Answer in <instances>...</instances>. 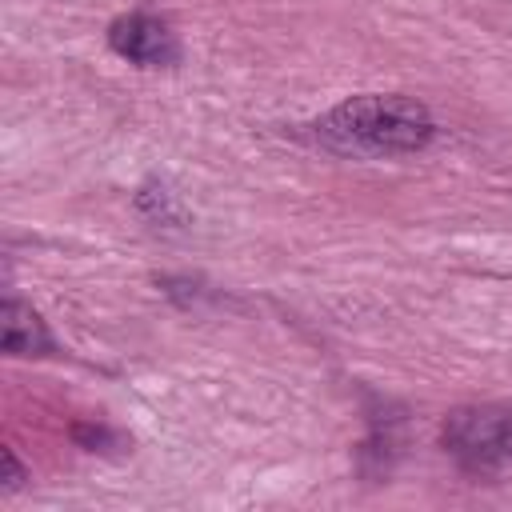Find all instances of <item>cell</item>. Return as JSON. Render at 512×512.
I'll return each instance as SVG.
<instances>
[{
	"label": "cell",
	"instance_id": "obj_6",
	"mask_svg": "<svg viewBox=\"0 0 512 512\" xmlns=\"http://www.w3.org/2000/svg\"><path fill=\"white\" fill-rule=\"evenodd\" d=\"M20 484H24V468H20L16 452H12V448H4V484H0V492H16Z\"/></svg>",
	"mask_w": 512,
	"mask_h": 512
},
{
	"label": "cell",
	"instance_id": "obj_5",
	"mask_svg": "<svg viewBox=\"0 0 512 512\" xmlns=\"http://www.w3.org/2000/svg\"><path fill=\"white\" fill-rule=\"evenodd\" d=\"M72 436H76L88 452H104V444H120V436H116V432H108V428H100V424H96V428H92V424H76V428H72Z\"/></svg>",
	"mask_w": 512,
	"mask_h": 512
},
{
	"label": "cell",
	"instance_id": "obj_1",
	"mask_svg": "<svg viewBox=\"0 0 512 512\" xmlns=\"http://www.w3.org/2000/svg\"><path fill=\"white\" fill-rule=\"evenodd\" d=\"M436 124L428 108L412 96H380L364 92L312 124V140L340 156H400L420 152L432 140Z\"/></svg>",
	"mask_w": 512,
	"mask_h": 512
},
{
	"label": "cell",
	"instance_id": "obj_2",
	"mask_svg": "<svg viewBox=\"0 0 512 512\" xmlns=\"http://www.w3.org/2000/svg\"><path fill=\"white\" fill-rule=\"evenodd\" d=\"M440 440L464 468L512 464V408H456L448 412Z\"/></svg>",
	"mask_w": 512,
	"mask_h": 512
},
{
	"label": "cell",
	"instance_id": "obj_4",
	"mask_svg": "<svg viewBox=\"0 0 512 512\" xmlns=\"http://www.w3.org/2000/svg\"><path fill=\"white\" fill-rule=\"evenodd\" d=\"M0 344H4L8 356H44V352H52V336H48L44 320L20 300H4V308H0Z\"/></svg>",
	"mask_w": 512,
	"mask_h": 512
},
{
	"label": "cell",
	"instance_id": "obj_3",
	"mask_svg": "<svg viewBox=\"0 0 512 512\" xmlns=\"http://www.w3.org/2000/svg\"><path fill=\"white\" fill-rule=\"evenodd\" d=\"M108 44L116 56H124L128 64H140V68H160V64L176 60V40H172L168 24L156 16H144V12L112 20Z\"/></svg>",
	"mask_w": 512,
	"mask_h": 512
}]
</instances>
